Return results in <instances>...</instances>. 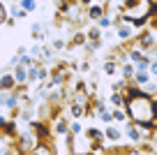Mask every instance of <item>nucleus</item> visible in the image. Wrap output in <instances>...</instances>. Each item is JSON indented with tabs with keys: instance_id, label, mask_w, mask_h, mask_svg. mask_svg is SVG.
Wrapping results in <instances>:
<instances>
[{
	"instance_id": "10",
	"label": "nucleus",
	"mask_w": 157,
	"mask_h": 155,
	"mask_svg": "<svg viewBox=\"0 0 157 155\" xmlns=\"http://www.w3.org/2000/svg\"><path fill=\"white\" fill-rule=\"evenodd\" d=\"M21 7L25 12H35L37 10V0H21Z\"/></svg>"
},
{
	"instance_id": "15",
	"label": "nucleus",
	"mask_w": 157,
	"mask_h": 155,
	"mask_svg": "<svg viewBox=\"0 0 157 155\" xmlns=\"http://www.w3.org/2000/svg\"><path fill=\"white\" fill-rule=\"evenodd\" d=\"M69 130V127H67V123H65V121H58V123H56V132H60V134H65V132H67Z\"/></svg>"
},
{
	"instance_id": "22",
	"label": "nucleus",
	"mask_w": 157,
	"mask_h": 155,
	"mask_svg": "<svg viewBox=\"0 0 157 155\" xmlns=\"http://www.w3.org/2000/svg\"><path fill=\"white\" fill-rule=\"evenodd\" d=\"M60 49H65V42L63 39H56L53 42V51H60Z\"/></svg>"
},
{
	"instance_id": "13",
	"label": "nucleus",
	"mask_w": 157,
	"mask_h": 155,
	"mask_svg": "<svg viewBox=\"0 0 157 155\" xmlns=\"http://www.w3.org/2000/svg\"><path fill=\"white\" fill-rule=\"evenodd\" d=\"M25 14H28V12H25L23 7H14V10H12V16H14V19H23Z\"/></svg>"
},
{
	"instance_id": "24",
	"label": "nucleus",
	"mask_w": 157,
	"mask_h": 155,
	"mask_svg": "<svg viewBox=\"0 0 157 155\" xmlns=\"http://www.w3.org/2000/svg\"><path fill=\"white\" fill-rule=\"evenodd\" d=\"M102 121H104V123H111L113 118H111V113H109V111H102Z\"/></svg>"
},
{
	"instance_id": "27",
	"label": "nucleus",
	"mask_w": 157,
	"mask_h": 155,
	"mask_svg": "<svg viewBox=\"0 0 157 155\" xmlns=\"http://www.w3.org/2000/svg\"><path fill=\"white\" fill-rule=\"evenodd\" d=\"M152 102H155V104H157V97H155V100H152Z\"/></svg>"
},
{
	"instance_id": "1",
	"label": "nucleus",
	"mask_w": 157,
	"mask_h": 155,
	"mask_svg": "<svg viewBox=\"0 0 157 155\" xmlns=\"http://www.w3.org/2000/svg\"><path fill=\"white\" fill-rule=\"evenodd\" d=\"M125 113H129L134 123H146V125H155L157 123L155 121V102L141 90L125 97Z\"/></svg>"
},
{
	"instance_id": "9",
	"label": "nucleus",
	"mask_w": 157,
	"mask_h": 155,
	"mask_svg": "<svg viewBox=\"0 0 157 155\" xmlns=\"http://www.w3.org/2000/svg\"><path fill=\"white\" fill-rule=\"evenodd\" d=\"M83 107H86V104H81V102H74L72 107H69V111H72V116H74V118L83 116Z\"/></svg>"
},
{
	"instance_id": "20",
	"label": "nucleus",
	"mask_w": 157,
	"mask_h": 155,
	"mask_svg": "<svg viewBox=\"0 0 157 155\" xmlns=\"http://www.w3.org/2000/svg\"><path fill=\"white\" fill-rule=\"evenodd\" d=\"M123 74H125V77H134V67H132V65H125V67H123Z\"/></svg>"
},
{
	"instance_id": "17",
	"label": "nucleus",
	"mask_w": 157,
	"mask_h": 155,
	"mask_svg": "<svg viewBox=\"0 0 157 155\" xmlns=\"http://www.w3.org/2000/svg\"><path fill=\"white\" fill-rule=\"evenodd\" d=\"M134 79H136L139 83H146V81H148V74H146V72H143V70H141V72H139V74H134Z\"/></svg>"
},
{
	"instance_id": "18",
	"label": "nucleus",
	"mask_w": 157,
	"mask_h": 155,
	"mask_svg": "<svg viewBox=\"0 0 157 155\" xmlns=\"http://www.w3.org/2000/svg\"><path fill=\"white\" fill-rule=\"evenodd\" d=\"M5 21H7V10L2 5V0H0V23H5Z\"/></svg>"
},
{
	"instance_id": "6",
	"label": "nucleus",
	"mask_w": 157,
	"mask_h": 155,
	"mask_svg": "<svg viewBox=\"0 0 157 155\" xmlns=\"http://www.w3.org/2000/svg\"><path fill=\"white\" fill-rule=\"evenodd\" d=\"M102 14H104V7H102V5H90V7H88V16H90V19L97 21Z\"/></svg>"
},
{
	"instance_id": "4",
	"label": "nucleus",
	"mask_w": 157,
	"mask_h": 155,
	"mask_svg": "<svg viewBox=\"0 0 157 155\" xmlns=\"http://www.w3.org/2000/svg\"><path fill=\"white\" fill-rule=\"evenodd\" d=\"M14 79H16V83L19 86H23V83H28V72H25V67L23 65H14Z\"/></svg>"
},
{
	"instance_id": "8",
	"label": "nucleus",
	"mask_w": 157,
	"mask_h": 155,
	"mask_svg": "<svg viewBox=\"0 0 157 155\" xmlns=\"http://www.w3.org/2000/svg\"><path fill=\"white\" fill-rule=\"evenodd\" d=\"M104 137H106L109 141H113V144H118V141H120V132H118V130H113V127H106Z\"/></svg>"
},
{
	"instance_id": "14",
	"label": "nucleus",
	"mask_w": 157,
	"mask_h": 155,
	"mask_svg": "<svg viewBox=\"0 0 157 155\" xmlns=\"http://www.w3.org/2000/svg\"><path fill=\"white\" fill-rule=\"evenodd\" d=\"M104 72L113 74V72H116V63H113V60H106V63H104Z\"/></svg>"
},
{
	"instance_id": "2",
	"label": "nucleus",
	"mask_w": 157,
	"mask_h": 155,
	"mask_svg": "<svg viewBox=\"0 0 157 155\" xmlns=\"http://www.w3.org/2000/svg\"><path fill=\"white\" fill-rule=\"evenodd\" d=\"M150 12H152L150 0H127V5L123 10V19L132 26H141L150 16Z\"/></svg>"
},
{
	"instance_id": "19",
	"label": "nucleus",
	"mask_w": 157,
	"mask_h": 155,
	"mask_svg": "<svg viewBox=\"0 0 157 155\" xmlns=\"http://www.w3.org/2000/svg\"><path fill=\"white\" fill-rule=\"evenodd\" d=\"M129 58H132V60H141L143 56H141V51H139V49H132V51H129Z\"/></svg>"
},
{
	"instance_id": "16",
	"label": "nucleus",
	"mask_w": 157,
	"mask_h": 155,
	"mask_svg": "<svg viewBox=\"0 0 157 155\" xmlns=\"http://www.w3.org/2000/svg\"><path fill=\"white\" fill-rule=\"evenodd\" d=\"M97 21H99V26H102V28H109V26H111V19H109V16H104V14L99 16Z\"/></svg>"
},
{
	"instance_id": "11",
	"label": "nucleus",
	"mask_w": 157,
	"mask_h": 155,
	"mask_svg": "<svg viewBox=\"0 0 157 155\" xmlns=\"http://www.w3.org/2000/svg\"><path fill=\"white\" fill-rule=\"evenodd\" d=\"M88 137H90V141H95V144L104 141V134H102V132H97V130H88Z\"/></svg>"
},
{
	"instance_id": "28",
	"label": "nucleus",
	"mask_w": 157,
	"mask_h": 155,
	"mask_svg": "<svg viewBox=\"0 0 157 155\" xmlns=\"http://www.w3.org/2000/svg\"><path fill=\"white\" fill-rule=\"evenodd\" d=\"M99 2H104V0H99Z\"/></svg>"
},
{
	"instance_id": "3",
	"label": "nucleus",
	"mask_w": 157,
	"mask_h": 155,
	"mask_svg": "<svg viewBox=\"0 0 157 155\" xmlns=\"http://www.w3.org/2000/svg\"><path fill=\"white\" fill-rule=\"evenodd\" d=\"M14 88H16L14 74H2L0 77V90H14Z\"/></svg>"
},
{
	"instance_id": "26",
	"label": "nucleus",
	"mask_w": 157,
	"mask_h": 155,
	"mask_svg": "<svg viewBox=\"0 0 157 155\" xmlns=\"http://www.w3.org/2000/svg\"><path fill=\"white\" fill-rule=\"evenodd\" d=\"M81 2H83V5H90V2H93V0H81Z\"/></svg>"
},
{
	"instance_id": "5",
	"label": "nucleus",
	"mask_w": 157,
	"mask_h": 155,
	"mask_svg": "<svg viewBox=\"0 0 157 155\" xmlns=\"http://www.w3.org/2000/svg\"><path fill=\"white\" fill-rule=\"evenodd\" d=\"M118 37L120 39H129L132 37V26L125 21V23H120V28H118Z\"/></svg>"
},
{
	"instance_id": "21",
	"label": "nucleus",
	"mask_w": 157,
	"mask_h": 155,
	"mask_svg": "<svg viewBox=\"0 0 157 155\" xmlns=\"http://www.w3.org/2000/svg\"><path fill=\"white\" fill-rule=\"evenodd\" d=\"M88 37L90 39H99V28H90L88 30Z\"/></svg>"
},
{
	"instance_id": "23",
	"label": "nucleus",
	"mask_w": 157,
	"mask_h": 155,
	"mask_svg": "<svg viewBox=\"0 0 157 155\" xmlns=\"http://www.w3.org/2000/svg\"><path fill=\"white\" fill-rule=\"evenodd\" d=\"M69 130H72V134H78V132H81V125H78V123H72Z\"/></svg>"
},
{
	"instance_id": "12",
	"label": "nucleus",
	"mask_w": 157,
	"mask_h": 155,
	"mask_svg": "<svg viewBox=\"0 0 157 155\" xmlns=\"http://www.w3.org/2000/svg\"><path fill=\"white\" fill-rule=\"evenodd\" d=\"M111 118H113V121H125V118H127V113L120 111V107H116V109H113V113H111Z\"/></svg>"
},
{
	"instance_id": "7",
	"label": "nucleus",
	"mask_w": 157,
	"mask_h": 155,
	"mask_svg": "<svg viewBox=\"0 0 157 155\" xmlns=\"http://www.w3.org/2000/svg\"><path fill=\"white\" fill-rule=\"evenodd\" d=\"M109 102H111V107H113V109H116V107H125V97L120 95L118 90L111 95V100H109Z\"/></svg>"
},
{
	"instance_id": "25",
	"label": "nucleus",
	"mask_w": 157,
	"mask_h": 155,
	"mask_svg": "<svg viewBox=\"0 0 157 155\" xmlns=\"http://www.w3.org/2000/svg\"><path fill=\"white\" fill-rule=\"evenodd\" d=\"M148 67H150V72H152V74H157V60H155V63H150Z\"/></svg>"
}]
</instances>
